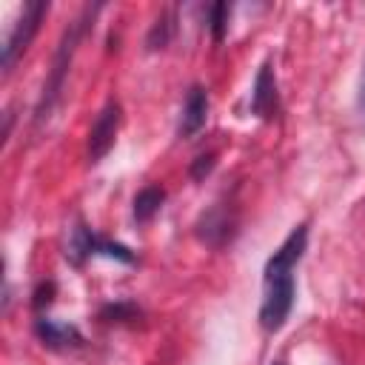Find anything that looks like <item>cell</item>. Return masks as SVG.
Returning <instances> with one entry per match:
<instances>
[{
    "label": "cell",
    "instance_id": "1",
    "mask_svg": "<svg viewBox=\"0 0 365 365\" xmlns=\"http://www.w3.org/2000/svg\"><path fill=\"white\" fill-rule=\"evenodd\" d=\"M305 245H308V222H299L291 228V234L282 240V245L265 262L259 325L268 334H277L294 308V268L302 259Z\"/></svg>",
    "mask_w": 365,
    "mask_h": 365
},
{
    "label": "cell",
    "instance_id": "2",
    "mask_svg": "<svg viewBox=\"0 0 365 365\" xmlns=\"http://www.w3.org/2000/svg\"><path fill=\"white\" fill-rule=\"evenodd\" d=\"M100 9H103L100 3L86 6V9L80 11V17H77L74 23H68V29L63 31V40H60L57 54H54V63H51V74H48V80H46V86H43V97H40L37 111H34V120H37V123H43V120L48 117V111L54 108V103H57V97H60V91H63L66 71H68L71 57H74V51H77V43H80V37L86 34V29L94 23V14H97Z\"/></svg>",
    "mask_w": 365,
    "mask_h": 365
},
{
    "label": "cell",
    "instance_id": "3",
    "mask_svg": "<svg viewBox=\"0 0 365 365\" xmlns=\"http://www.w3.org/2000/svg\"><path fill=\"white\" fill-rule=\"evenodd\" d=\"M46 14H48V3H43V0L23 3V11L14 20V26H11V31L6 34V43H3V71L14 68L17 57L29 48V43L34 40V34H37V29H40Z\"/></svg>",
    "mask_w": 365,
    "mask_h": 365
},
{
    "label": "cell",
    "instance_id": "4",
    "mask_svg": "<svg viewBox=\"0 0 365 365\" xmlns=\"http://www.w3.org/2000/svg\"><path fill=\"white\" fill-rule=\"evenodd\" d=\"M120 120H123V108H120L117 100H108L97 111V117L91 123V131H88V160L91 163H100L111 151V145L117 140V131H120Z\"/></svg>",
    "mask_w": 365,
    "mask_h": 365
},
{
    "label": "cell",
    "instance_id": "5",
    "mask_svg": "<svg viewBox=\"0 0 365 365\" xmlns=\"http://www.w3.org/2000/svg\"><path fill=\"white\" fill-rule=\"evenodd\" d=\"M234 225H237V220L228 214V208H225V205H214V208H208V211L197 220V237H200L202 242L220 248V245L231 242Z\"/></svg>",
    "mask_w": 365,
    "mask_h": 365
},
{
    "label": "cell",
    "instance_id": "6",
    "mask_svg": "<svg viewBox=\"0 0 365 365\" xmlns=\"http://www.w3.org/2000/svg\"><path fill=\"white\" fill-rule=\"evenodd\" d=\"M205 117H208V91L205 86L194 83L185 94V103H182V111H180V125H177V134L180 137H194L202 125H205Z\"/></svg>",
    "mask_w": 365,
    "mask_h": 365
},
{
    "label": "cell",
    "instance_id": "7",
    "mask_svg": "<svg viewBox=\"0 0 365 365\" xmlns=\"http://www.w3.org/2000/svg\"><path fill=\"white\" fill-rule=\"evenodd\" d=\"M279 108V97H277V80H274V68L271 63H262L259 71H257V80H254V88H251V111L257 117H265L271 120Z\"/></svg>",
    "mask_w": 365,
    "mask_h": 365
},
{
    "label": "cell",
    "instance_id": "8",
    "mask_svg": "<svg viewBox=\"0 0 365 365\" xmlns=\"http://www.w3.org/2000/svg\"><path fill=\"white\" fill-rule=\"evenodd\" d=\"M34 334L48 348H66V345H80L83 342V336H80V331L74 325L57 322V319H48V317L34 319Z\"/></svg>",
    "mask_w": 365,
    "mask_h": 365
},
{
    "label": "cell",
    "instance_id": "9",
    "mask_svg": "<svg viewBox=\"0 0 365 365\" xmlns=\"http://www.w3.org/2000/svg\"><path fill=\"white\" fill-rule=\"evenodd\" d=\"M94 242H97V234L88 225L77 222L71 228V237H68V245H66V257L74 265H83L88 257H94Z\"/></svg>",
    "mask_w": 365,
    "mask_h": 365
},
{
    "label": "cell",
    "instance_id": "10",
    "mask_svg": "<svg viewBox=\"0 0 365 365\" xmlns=\"http://www.w3.org/2000/svg\"><path fill=\"white\" fill-rule=\"evenodd\" d=\"M163 202H165V191L160 188V185H145L143 191H137V197H134V220L137 222H148L160 208H163Z\"/></svg>",
    "mask_w": 365,
    "mask_h": 365
},
{
    "label": "cell",
    "instance_id": "11",
    "mask_svg": "<svg viewBox=\"0 0 365 365\" xmlns=\"http://www.w3.org/2000/svg\"><path fill=\"white\" fill-rule=\"evenodd\" d=\"M171 34H174V11H163V14L157 17V23L151 26L145 46H148V48H165L168 40H171Z\"/></svg>",
    "mask_w": 365,
    "mask_h": 365
},
{
    "label": "cell",
    "instance_id": "12",
    "mask_svg": "<svg viewBox=\"0 0 365 365\" xmlns=\"http://www.w3.org/2000/svg\"><path fill=\"white\" fill-rule=\"evenodd\" d=\"M228 11H231V6L228 3H214L211 9H208V29H211V34H214V40H222L225 37V26H228Z\"/></svg>",
    "mask_w": 365,
    "mask_h": 365
},
{
    "label": "cell",
    "instance_id": "13",
    "mask_svg": "<svg viewBox=\"0 0 365 365\" xmlns=\"http://www.w3.org/2000/svg\"><path fill=\"white\" fill-rule=\"evenodd\" d=\"M51 299H54V282H40L37 291H34L31 305H34V311H43V308L51 305Z\"/></svg>",
    "mask_w": 365,
    "mask_h": 365
},
{
    "label": "cell",
    "instance_id": "14",
    "mask_svg": "<svg viewBox=\"0 0 365 365\" xmlns=\"http://www.w3.org/2000/svg\"><path fill=\"white\" fill-rule=\"evenodd\" d=\"M140 311L131 305V302H117V305H108V308H103V319L106 317H114V319H125V317H137Z\"/></svg>",
    "mask_w": 365,
    "mask_h": 365
},
{
    "label": "cell",
    "instance_id": "15",
    "mask_svg": "<svg viewBox=\"0 0 365 365\" xmlns=\"http://www.w3.org/2000/svg\"><path fill=\"white\" fill-rule=\"evenodd\" d=\"M211 168H214V154H202V157H197V163L191 165V177H194V180H202Z\"/></svg>",
    "mask_w": 365,
    "mask_h": 365
},
{
    "label": "cell",
    "instance_id": "16",
    "mask_svg": "<svg viewBox=\"0 0 365 365\" xmlns=\"http://www.w3.org/2000/svg\"><path fill=\"white\" fill-rule=\"evenodd\" d=\"M274 365H282V362H274Z\"/></svg>",
    "mask_w": 365,
    "mask_h": 365
}]
</instances>
